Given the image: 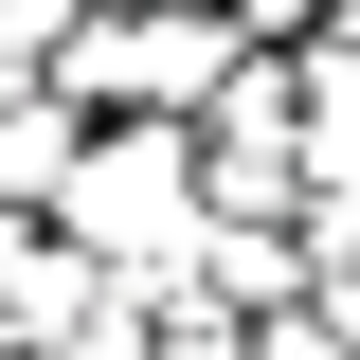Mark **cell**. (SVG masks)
Returning a JSON list of instances; mask_svg holds the SVG:
<instances>
[{
    "instance_id": "7a4b0ae2",
    "label": "cell",
    "mask_w": 360,
    "mask_h": 360,
    "mask_svg": "<svg viewBox=\"0 0 360 360\" xmlns=\"http://www.w3.org/2000/svg\"><path fill=\"white\" fill-rule=\"evenodd\" d=\"M307 217H360V54L324 37V72H307Z\"/></svg>"
},
{
    "instance_id": "6da1fadb",
    "label": "cell",
    "mask_w": 360,
    "mask_h": 360,
    "mask_svg": "<svg viewBox=\"0 0 360 360\" xmlns=\"http://www.w3.org/2000/svg\"><path fill=\"white\" fill-rule=\"evenodd\" d=\"M54 217H72V252H108L127 288H162V307H180V288H198V234H217V180H180V127L144 108L127 144H90V162H72Z\"/></svg>"
},
{
    "instance_id": "3957f363",
    "label": "cell",
    "mask_w": 360,
    "mask_h": 360,
    "mask_svg": "<svg viewBox=\"0 0 360 360\" xmlns=\"http://www.w3.org/2000/svg\"><path fill=\"white\" fill-rule=\"evenodd\" d=\"M307 252H324V288H307V307L342 324V360H360V217H307Z\"/></svg>"
}]
</instances>
